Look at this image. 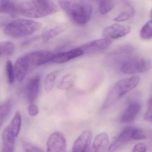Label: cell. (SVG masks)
I'll return each mask as SVG.
<instances>
[{
	"instance_id": "cell-26",
	"label": "cell",
	"mask_w": 152,
	"mask_h": 152,
	"mask_svg": "<svg viewBox=\"0 0 152 152\" xmlns=\"http://www.w3.org/2000/svg\"><path fill=\"white\" fill-rule=\"evenodd\" d=\"M115 6L113 1H99V12L102 15H106L110 12Z\"/></svg>"
},
{
	"instance_id": "cell-23",
	"label": "cell",
	"mask_w": 152,
	"mask_h": 152,
	"mask_svg": "<svg viewBox=\"0 0 152 152\" xmlns=\"http://www.w3.org/2000/svg\"><path fill=\"white\" fill-rule=\"evenodd\" d=\"M5 69L8 82L10 84H13L15 82V75L14 66L11 60H7L5 65Z\"/></svg>"
},
{
	"instance_id": "cell-1",
	"label": "cell",
	"mask_w": 152,
	"mask_h": 152,
	"mask_svg": "<svg viewBox=\"0 0 152 152\" xmlns=\"http://www.w3.org/2000/svg\"><path fill=\"white\" fill-rule=\"evenodd\" d=\"M58 10V6L52 1H27L17 3V13L29 18L45 17Z\"/></svg>"
},
{
	"instance_id": "cell-10",
	"label": "cell",
	"mask_w": 152,
	"mask_h": 152,
	"mask_svg": "<svg viewBox=\"0 0 152 152\" xmlns=\"http://www.w3.org/2000/svg\"><path fill=\"white\" fill-rule=\"evenodd\" d=\"M133 129L134 128L130 126L125 128L109 146L107 152H115L122 146L132 140Z\"/></svg>"
},
{
	"instance_id": "cell-29",
	"label": "cell",
	"mask_w": 152,
	"mask_h": 152,
	"mask_svg": "<svg viewBox=\"0 0 152 152\" xmlns=\"http://www.w3.org/2000/svg\"><path fill=\"white\" fill-rule=\"evenodd\" d=\"M22 145L25 152H44L41 148L34 145L27 141H23Z\"/></svg>"
},
{
	"instance_id": "cell-22",
	"label": "cell",
	"mask_w": 152,
	"mask_h": 152,
	"mask_svg": "<svg viewBox=\"0 0 152 152\" xmlns=\"http://www.w3.org/2000/svg\"><path fill=\"white\" fill-rule=\"evenodd\" d=\"M11 107V103L10 100H7L0 106V129L9 114Z\"/></svg>"
},
{
	"instance_id": "cell-9",
	"label": "cell",
	"mask_w": 152,
	"mask_h": 152,
	"mask_svg": "<svg viewBox=\"0 0 152 152\" xmlns=\"http://www.w3.org/2000/svg\"><path fill=\"white\" fill-rule=\"evenodd\" d=\"M113 41L103 38L94 40L79 47L83 53H93L107 49L112 44Z\"/></svg>"
},
{
	"instance_id": "cell-3",
	"label": "cell",
	"mask_w": 152,
	"mask_h": 152,
	"mask_svg": "<svg viewBox=\"0 0 152 152\" xmlns=\"http://www.w3.org/2000/svg\"><path fill=\"white\" fill-rule=\"evenodd\" d=\"M140 78L133 76L117 81L109 90L103 105V108L107 109L113 105L124 96L136 88L139 83Z\"/></svg>"
},
{
	"instance_id": "cell-12",
	"label": "cell",
	"mask_w": 152,
	"mask_h": 152,
	"mask_svg": "<svg viewBox=\"0 0 152 152\" xmlns=\"http://www.w3.org/2000/svg\"><path fill=\"white\" fill-rule=\"evenodd\" d=\"M141 104L137 100H132L122 114L121 121L123 123L132 122L136 119L141 109Z\"/></svg>"
},
{
	"instance_id": "cell-31",
	"label": "cell",
	"mask_w": 152,
	"mask_h": 152,
	"mask_svg": "<svg viewBox=\"0 0 152 152\" xmlns=\"http://www.w3.org/2000/svg\"><path fill=\"white\" fill-rule=\"evenodd\" d=\"M132 139L135 140H140L145 139L147 138L146 134L143 130L134 128L132 132Z\"/></svg>"
},
{
	"instance_id": "cell-28",
	"label": "cell",
	"mask_w": 152,
	"mask_h": 152,
	"mask_svg": "<svg viewBox=\"0 0 152 152\" xmlns=\"http://www.w3.org/2000/svg\"><path fill=\"white\" fill-rule=\"evenodd\" d=\"M133 14H134V10L131 7L129 10H125L122 12L121 14L116 16L114 20L116 22H123V21H127L132 16Z\"/></svg>"
},
{
	"instance_id": "cell-34",
	"label": "cell",
	"mask_w": 152,
	"mask_h": 152,
	"mask_svg": "<svg viewBox=\"0 0 152 152\" xmlns=\"http://www.w3.org/2000/svg\"><path fill=\"white\" fill-rule=\"evenodd\" d=\"M28 110L29 114L31 116H36L39 113V108L34 104H31L28 107Z\"/></svg>"
},
{
	"instance_id": "cell-14",
	"label": "cell",
	"mask_w": 152,
	"mask_h": 152,
	"mask_svg": "<svg viewBox=\"0 0 152 152\" xmlns=\"http://www.w3.org/2000/svg\"><path fill=\"white\" fill-rule=\"evenodd\" d=\"M40 80L39 75H35L30 80L26 86V97L31 104H33L39 96Z\"/></svg>"
},
{
	"instance_id": "cell-5",
	"label": "cell",
	"mask_w": 152,
	"mask_h": 152,
	"mask_svg": "<svg viewBox=\"0 0 152 152\" xmlns=\"http://www.w3.org/2000/svg\"><path fill=\"white\" fill-rule=\"evenodd\" d=\"M151 62L148 59L136 58L126 61L121 67V70L126 74L142 73L148 71L151 68Z\"/></svg>"
},
{
	"instance_id": "cell-33",
	"label": "cell",
	"mask_w": 152,
	"mask_h": 152,
	"mask_svg": "<svg viewBox=\"0 0 152 152\" xmlns=\"http://www.w3.org/2000/svg\"><path fill=\"white\" fill-rule=\"evenodd\" d=\"M146 146L145 145V144L139 143L136 144L134 146L132 149V152H146Z\"/></svg>"
},
{
	"instance_id": "cell-19",
	"label": "cell",
	"mask_w": 152,
	"mask_h": 152,
	"mask_svg": "<svg viewBox=\"0 0 152 152\" xmlns=\"http://www.w3.org/2000/svg\"><path fill=\"white\" fill-rule=\"evenodd\" d=\"M17 13V3L11 1L0 0V14L14 15Z\"/></svg>"
},
{
	"instance_id": "cell-21",
	"label": "cell",
	"mask_w": 152,
	"mask_h": 152,
	"mask_svg": "<svg viewBox=\"0 0 152 152\" xmlns=\"http://www.w3.org/2000/svg\"><path fill=\"white\" fill-rule=\"evenodd\" d=\"M59 73V71H54L47 75L44 83L45 90L47 93H49L53 90Z\"/></svg>"
},
{
	"instance_id": "cell-27",
	"label": "cell",
	"mask_w": 152,
	"mask_h": 152,
	"mask_svg": "<svg viewBox=\"0 0 152 152\" xmlns=\"http://www.w3.org/2000/svg\"><path fill=\"white\" fill-rule=\"evenodd\" d=\"M69 61L66 52H61L54 54L49 63L56 64H63Z\"/></svg>"
},
{
	"instance_id": "cell-15",
	"label": "cell",
	"mask_w": 152,
	"mask_h": 152,
	"mask_svg": "<svg viewBox=\"0 0 152 152\" xmlns=\"http://www.w3.org/2000/svg\"><path fill=\"white\" fill-rule=\"evenodd\" d=\"M66 29V26L61 24L49 26L44 29L42 33V40L44 42H48L50 40L64 31Z\"/></svg>"
},
{
	"instance_id": "cell-13",
	"label": "cell",
	"mask_w": 152,
	"mask_h": 152,
	"mask_svg": "<svg viewBox=\"0 0 152 152\" xmlns=\"http://www.w3.org/2000/svg\"><path fill=\"white\" fill-rule=\"evenodd\" d=\"M29 65L28 54L22 56L17 59L14 69L15 77L18 81H22L25 78L28 72Z\"/></svg>"
},
{
	"instance_id": "cell-32",
	"label": "cell",
	"mask_w": 152,
	"mask_h": 152,
	"mask_svg": "<svg viewBox=\"0 0 152 152\" xmlns=\"http://www.w3.org/2000/svg\"><path fill=\"white\" fill-rule=\"evenodd\" d=\"M152 99L150 97L148 100L147 109L144 116V120L152 122Z\"/></svg>"
},
{
	"instance_id": "cell-24",
	"label": "cell",
	"mask_w": 152,
	"mask_h": 152,
	"mask_svg": "<svg viewBox=\"0 0 152 152\" xmlns=\"http://www.w3.org/2000/svg\"><path fill=\"white\" fill-rule=\"evenodd\" d=\"M140 35L143 39L148 40L152 38V22L151 19L148 21L143 26L140 30Z\"/></svg>"
},
{
	"instance_id": "cell-20",
	"label": "cell",
	"mask_w": 152,
	"mask_h": 152,
	"mask_svg": "<svg viewBox=\"0 0 152 152\" xmlns=\"http://www.w3.org/2000/svg\"><path fill=\"white\" fill-rule=\"evenodd\" d=\"M22 118L21 115L19 112H17L14 115L12 121L7 128L10 132L15 136L17 137L19 134L21 128Z\"/></svg>"
},
{
	"instance_id": "cell-16",
	"label": "cell",
	"mask_w": 152,
	"mask_h": 152,
	"mask_svg": "<svg viewBox=\"0 0 152 152\" xmlns=\"http://www.w3.org/2000/svg\"><path fill=\"white\" fill-rule=\"evenodd\" d=\"M109 137L105 132L98 134L94 138L91 149L96 152H104L108 146Z\"/></svg>"
},
{
	"instance_id": "cell-7",
	"label": "cell",
	"mask_w": 152,
	"mask_h": 152,
	"mask_svg": "<svg viewBox=\"0 0 152 152\" xmlns=\"http://www.w3.org/2000/svg\"><path fill=\"white\" fill-rule=\"evenodd\" d=\"M131 28L129 26L115 23L105 28L103 32L104 38L116 39L124 37L130 32Z\"/></svg>"
},
{
	"instance_id": "cell-11",
	"label": "cell",
	"mask_w": 152,
	"mask_h": 152,
	"mask_svg": "<svg viewBox=\"0 0 152 152\" xmlns=\"http://www.w3.org/2000/svg\"><path fill=\"white\" fill-rule=\"evenodd\" d=\"M54 54L47 50H37L28 54L30 64L34 66L42 65L50 63Z\"/></svg>"
},
{
	"instance_id": "cell-35",
	"label": "cell",
	"mask_w": 152,
	"mask_h": 152,
	"mask_svg": "<svg viewBox=\"0 0 152 152\" xmlns=\"http://www.w3.org/2000/svg\"><path fill=\"white\" fill-rule=\"evenodd\" d=\"M2 55V52H1V49L0 48V56Z\"/></svg>"
},
{
	"instance_id": "cell-2",
	"label": "cell",
	"mask_w": 152,
	"mask_h": 152,
	"mask_svg": "<svg viewBox=\"0 0 152 152\" xmlns=\"http://www.w3.org/2000/svg\"><path fill=\"white\" fill-rule=\"evenodd\" d=\"M60 7L71 19L78 24L88 23L92 15V7L87 2L80 1H59Z\"/></svg>"
},
{
	"instance_id": "cell-25",
	"label": "cell",
	"mask_w": 152,
	"mask_h": 152,
	"mask_svg": "<svg viewBox=\"0 0 152 152\" xmlns=\"http://www.w3.org/2000/svg\"><path fill=\"white\" fill-rule=\"evenodd\" d=\"M0 48L1 49L2 55L6 56H12L15 50L14 43L8 41L0 42Z\"/></svg>"
},
{
	"instance_id": "cell-36",
	"label": "cell",
	"mask_w": 152,
	"mask_h": 152,
	"mask_svg": "<svg viewBox=\"0 0 152 152\" xmlns=\"http://www.w3.org/2000/svg\"><path fill=\"white\" fill-rule=\"evenodd\" d=\"M90 152H96V151H94V150H92V149H91Z\"/></svg>"
},
{
	"instance_id": "cell-17",
	"label": "cell",
	"mask_w": 152,
	"mask_h": 152,
	"mask_svg": "<svg viewBox=\"0 0 152 152\" xmlns=\"http://www.w3.org/2000/svg\"><path fill=\"white\" fill-rule=\"evenodd\" d=\"M15 137L9 130L7 127L2 133L3 148L1 152H14Z\"/></svg>"
},
{
	"instance_id": "cell-6",
	"label": "cell",
	"mask_w": 152,
	"mask_h": 152,
	"mask_svg": "<svg viewBox=\"0 0 152 152\" xmlns=\"http://www.w3.org/2000/svg\"><path fill=\"white\" fill-rule=\"evenodd\" d=\"M66 141L63 133L56 132L50 135L47 143V152H66Z\"/></svg>"
},
{
	"instance_id": "cell-4",
	"label": "cell",
	"mask_w": 152,
	"mask_h": 152,
	"mask_svg": "<svg viewBox=\"0 0 152 152\" xmlns=\"http://www.w3.org/2000/svg\"><path fill=\"white\" fill-rule=\"evenodd\" d=\"M42 26L41 23L29 19H16L7 25L4 33L11 38H22L31 35L39 30Z\"/></svg>"
},
{
	"instance_id": "cell-18",
	"label": "cell",
	"mask_w": 152,
	"mask_h": 152,
	"mask_svg": "<svg viewBox=\"0 0 152 152\" xmlns=\"http://www.w3.org/2000/svg\"><path fill=\"white\" fill-rule=\"evenodd\" d=\"M76 81V75L74 74H69L64 75L59 80L57 84V87L61 90H69L74 86Z\"/></svg>"
},
{
	"instance_id": "cell-30",
	"label": "cell",
	"mask_w": 152,
	"mask_h": 152,
	"mask_svg": "<svg viewBox=\"0 0 152 152\" xmlns=\"http://www.w3.org/2000/svg\"><path fill=\"white\" fill-rule=\"evenodd\" d=\"M66 52L69 60L79 57L84 54L83 51L79 48L71 50Z\"/></svg>"
},
{
	"instance_id": "cell-8",
	"label": "cell",
	"mask_w": 152,
	"mask_h": 152,
	"mask_svg": "<svg viewBox=\"0 0 152 152\" xmlns=\"http://www.w3.org/2000/svg\"><path fill=\"white\" fill-rule=\"evenodd\" d=\"M92 139L91 131H84L75 141L72 152H90Z\"/></svg>"
}]
</instances>
